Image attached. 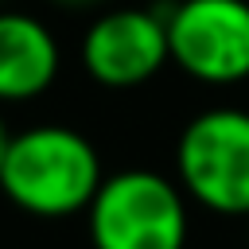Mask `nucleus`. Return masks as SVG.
<instances>
[{
	"mask_svg": "<svg viewBox=\"0 0 249 249\" xmlns=\"http://www.w3.org/2000/svg\"><path fill=\"white\" fill-rule=\"evenodd\" d=\"M58 4H93V0H58Z\"/></svg>",
	"mask_w": 249,
	"mask_h": 249,
	"instance_id": "6e6552de",
	"label": "nucleus"
},
{
	"mask_svg": "<svg viewBox=\"0 0 249 249\" xmlns=\"http://www.w3.org/2000/svg\"><path fill=\"white\" fill-rule=\"evenodd\" d=\"M187 226V191L152 167L105 175L86 206L93 249H183Z\"/></svg>",
	"mask_w": 249,
	"mask_h": 249,
	"instance_id": "f03ea898",
	"label": "nucleus"
},
{
	"mask_svg": "<svg viewBox=\"0 0 249 249\" xmlns=\"http://www.w3.org/2000/svg\"><path fill=\"white\" fill-rule=\"evenodd\" d=\"M167 62V16L152 8H113L82 35V66L105 89H136Z\"/></svg>",
	"mask_w": 249,
	"mask_h": 249,
	"instance_id": "39448f33",
	"label": "nucleus"
},
{
	"mask_svg": "<svg viewBox=\"0 0 249 249\" xmlns=\"http://www.w3.org/2000/svg\"><path fill=\"white\" fill-rule=\"evenodd\" d=\"M12 128H8V121H4V113H0V167H4V156H8V148H12Z\"/></svg>",
	"mask_w": 249,
	"mask_h": 249,
	"instance_id": "0eeeda50",
	"label": "nucleus"
},
{
	"mask_svg": "<svg viewBox=\"0 0 249 249\" xmlns=\"http://www.w3.org/2000/svg\"><path fill=\"white\" fill-rule=\"evenodd\" d=\"M101 179L97 148L70 124H31L16 132L0 167L4 198L31 218L86 214Z\"/></svg>",
	"mask_w": 249,
	"mask_h": 249,
	"instance_id": "f257e3e1",
	"label": "nucleus"
},
{
	"mask_svg": "<svg viewBox=\"0 0 249 249\" xmlns=\"http://www.w3.org/2000/svg\"><path fill=\"white\" fill-rule=\"evenodd\" d=\"M171 62L202 86L249 78V0H179L167 12Z\"/></svg>",
	"mask_w": 249,
	"mask_h": 249,
	"instance_id": "20e7f679",
	"label": "nucleus"
},
{
	"mask_svg": "<svg viewBox=\"0 0 249 249\" xmlns=\"http://www.w3.org/2000/svg\"><path fill=\"white\" fill-rule=\"evenodd\" d=\"M62 51L54 31L27 12H0V101H31L58 78Z\"/></svg>",
	"mask_w": 249,
	"mask_h": 249,
	"instance_id": "423d86ee",
	"label": "nucleus"
},
{
	"mask_svg": "<svg viewBox=\"0 0 249 249\" xmlns=\"http://www.w3.org/2000/svg\"><path fill=\"white\" fill-rule=\"evenodd\" d=\"M175 175L202 210L249 218V109L218 105L191 117L175 140Z\"/></svg>",
	"mask_w": 249,
	"mask_h": 249,
	"instance_id": "7ed1b4c3",
	"label": "nucleus"
}]
</instances>
